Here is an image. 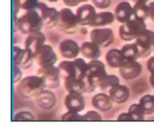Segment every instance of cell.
I'll list each match as a JSON object with an SVG mask.
<instances>
[{"mask_svg": "<svg viewBox=\"0 0 154 137\" xmlns=\"http://www.w3.org/2000/svg\"><path fill=\"white\" fill-rule=\"evenodd\" d=\"M108 95L113 103L122 104L129 99L130 91L126 86L119 84L108 90Z\"/></svg>", "mask_w": 154, "mask_h": 137, "instance_id": "e0dca14e", "label": "cell"}, {"mask_svg": "<svg viewBox=\"0 0 154 137\" xmlns=\"http://www.w3.org/2000/svg\"><path fill=\"white\" fill-rule=\"evenodd\" d=\"M121 51L127 60H137L140 58V51L135 42L125 44Z\"/></svg>", "mask_w": 154, "mask_h": 137, "instance_id": "d4e9b609", "label": "cell"}, {"mask_svg": "<svg viewBox=\"0 0 154 137\" xmlns=\"http://www.w3.org/2000/svg\"><path fill=\"white\" fill-rule=\"evenodd\" d=\"M94 6L99 9L107 8L111 3V0H91Z\"/></svg>", "mask_w": 154, "mask_h": 137, "instance_id": "74e56055", "label": "cell"}, {"mask_svg": "<svg viewBox=\"0 0 154 137\" xmlns=\"http://www.w3.org/2000/svg\"><path fill=\"white\" fill-rule=\"evenodd\" d=\"M134 18L145 21L149 18V5L145 2H138L133 5Z\"/></svg>", "mask_w": 154, "mask_h": 137, "instance_id": "4316f807", "label": "cell"}, {"mask_svg": "<svg viewBox=\"0 0 154 137\" xmlns=\"http://www.w3.org/2000/svg\"><path fill=\"white\" fill-rule=\"evenodd\" d=\"M83 121H101L102 116L96 110H88L82 115Z\"/></svg>", "mask_w": 154, "mask_h": 137, "instance_id": "e575fe53", "label": "cell"}, {"mask_svg": "<svg viewBox=\"0 0 154 137\" xmlns=\"http://www.w3.org/2000/svg\"><path fill=\"white\" fill-rule=\"evenodd\" d=\"M90 37L91 41L101 48H104L113 43L114 34L112 29L109 28H97L90 31Z\"/></svg>", "mask_w": 154, "mask_h": 137, "instance_id": "52a82bcc", "label": "cell"}, {"mask_svg": "<svg viewBox=\"0 0 154 137\" xmlns=\"http://www.w3.org/2000/svg\"><path fill=\"white\" fill-rule=\"evenodd\" d=\"M96 11L95 7L90 4H85L79 7L76 11V15L79 25L91 26L94 22Z\"/></svg>", "mask_w": 154, "mask_h": 137, "instance_id": "30bf717a", "label": "cell"}, {"mask_svg": "<svg viewBox=\"0 0 154 137\" xmlns=\"http://www.w3.org/2000/svg\"><path fill=\"white\" fill-rule=\"evenodd\" d=\"M46 88L43 79L37 75H29L22 78L17 84L18 94L24 98L34 97Z\"/></svg>", "mask_w": 154, "mask_h": 137, "instance_id": "7a4b0ae2", "label": "cell"}, {"mask_svg": "<svg viewBox=\"0 0 154 137\" xmlns=\"http://www.w3.org/2000/svg\"><path fill=\"white\" fill-rule=\"evenodd\" d=\"M101 48L92 41L83 42L80 46V53L90 60L98 59L101 56Z\"/></svg>", "mask_w": 154, "mask_h": 137, "instance_id": "44dd1931", "label": "cell"}, {"mask_svg": "<svg viewBox=\"0 0 154 137\" xmlns=\"http://www.w3.org/2000/svg\"><path fill=\"white\" fill-rule=\"evenodd\" d=\"M18 30L23 34L40 31L43 24L37 10L25 11V13L15 19Z\"/></svg>", "mask_w": 154, "mask_h": 137, "instance_id": "6da1fadb", "label": "cell"}, {"mask_svg": "<svg viewBox=\"0 0 154 137\" xmlns=\"http://www.w3.org/2000/svg\"><path fill=\"white\" fill-rule=\"evenodd\" d=\"M131 115L134 121H143L145 117V112L142 106L138 103L132 104L128 111Z\"/></svg>", "mask_w": 154, "mask_h": 137, "instance_id": "f546056e", "label": "cell"}, {"mask_svg": "<svg viewBox=\"0 0 154 137\" xmlns=\"http://www.w3.org/2000/svg\"><path fill=\"white\" fill-rule=\"evenodd\" d=\"M65 5L68 7H75L81 3L85 2L88 0H62Z\"/></svg>", "mask_w": 154, "mask_h": 137, "instance_id": "f35d334b", "label": "cell"}, {"mask_svg": "<svg viewBox=\"0 0 154 137\" xmlns=\"http://www.w3.org/2000/svg\"><path fill=\"white\" fill-rule=\"evenodd\" d=\"M88 66L87 75L93 79L96 83L99 80L108 74L105 64L99 59L90 60L88 62Z\"/></svg>", "mask_w": 154, "mask_h": 137, "instance_id": "ac0fdd59", "label": "cell"}, {"mask_svg": "<svg viewBox=\"0 0 154 137\" xmlns=\"http://www.w3.org/2000/svg\"><path fill=\"white\" fill-rule=\"evenodd\" d=\"M14 121H34L35 116L29 111H20L14 116Z\"/></svg>", "mask_w": 154, "mask_h": 137, "instance_id": "836d02e7", "label": "cell"}, {"mask_svg": "<svg viewBox=\"0 0 154 137\" xmlns=\"http://www.w3.org/2000/svg\"><path fill=\"white\" fill-rule=\"evenodd\" d=\"M85 105V98L82 94L69 92L64 98V106L67 110L79 113L84 110Z\"/></svg>", "mask_w": 154, "mask_h": 137, "instance_id": "7c38bea8", "label": "cell"}, {"mask_svg": "<svg viewBox=\"0 0 154 137\" xmlns=\"http://www.w3.org/2000/svg\"><path fill=\"white\" fill-rule=\"evenodd\" d=\"M62 121H83L82 115L78 112L67 110L61 117Z\"/></svg>", "mask_w": 154, "mask_h": 137, "instance_id": "d6a6232c", "label": "cell"}, {"mask_svg": "<svg viewBox=\"0 0 154 137\" xmlns=\"http://www.w3.org/2000/svg\"><path fill=\"white\" fill-rule=\"evenodd\" d=\"M13 80L14 84L19 83L22 80V72L20 67L16 65H13Z\"/></svg>", "mask_w": 154, "mask_h": 137, "instance_id": "8d00e7d4", "label": "cell"}, {"mask_svg": "<svg viewBox=\"0 0 154 137\" xmlns=\"http://www.w3.org/2000/svg\"><path fill=\"white\" fill-rule=\"evenodd\" d=\"M114 14L117 22L125 24L131 20L134 15L133 6L128 2H120L115 8Z\"/></svg>", "mask_w": 154, "mask_h": 137, "instance_id": "2e32d148", "label": "cell"}, {"mask_svg": "<svg viewBox=\"0 0 154 137\" xmlns=\"http://www.w3.org/2000/svg\"><path fill=\"white\" fill-rule=\"evenodd\" d=\"M45 42L46 36L41 31L31 33L28 34L25 40V48L30 51L34 56L37 51L45 44Z\"/></svg>", "mask_w": 154, "mask_h": 137, "instance_id": "5bb4252c", "label": "cell"}, {"mask_svg": "<svg viewBox=\"0 0 154 137\" xmlns=\"http://www.w3.org/2000/svg\"><path fill=\"white\" fill-rule=\"evenodd\" d=\"M47 1H48L49 2H57L59 0H47Z\"/></svg>", "mask_w": 154, "mask_h": 137, "instance_id": "bcb514c9", "label": "cell"}, {"mask_svg": "<svg viewBox=\"0 0 154 137\" xmlns=\"http://www.w3.org/2000/svg\"><path fill=\"white\" fill-rule=\"evenodd\" d=\"M34 57L37 65L40 67L55 65L57 61V56L53 48L45 43L37 51Z\"/></svg>", "mask_w": 154, "mask_h": 137, "instance_id": "ba28073f", "label": "cell"}, {"mask_svg": "<svg viewBox=\"0 0 154 137\" xmlns=\"http://www.w3.org/2000/svg\"><path fill=\"white\" fill-rule=\"evenodd\" d=\"M105 60L109 67L119 68L127 61L121 49H111L105 54Z\"/></svg>", "mask_w": 154, "mask_h": 137, "instance_id": "d6986e66", "label": "cell"}, {"mask_svg": "<svg viewBox=\"0 0 154 137\" xmlns=\"http://www.w3.org/2000/svg\"><path fill=\"white\" fill-rule=\"evenodd\" d=\"M135 42L140 51V58L149 56L154 46V31L147 28L135 39Z\"/></svg>", "mask_w": 154, "mask_h": 137, "instance_id": "9c48e42d", "label": "cell"}, {"mask_svg": "<svg viewBox=\"0 0 154 137\" xmlns=\"http://www.w3.org/2000/svg\"><path fill=\"white\" fill-rule=\"evenodd\" d=\"M78 25L76 15L70 8H63L59 10L57 25L61 31L67 34L75 33Z\"/></svg>", "mask_w": 154, "mask_h": 137, "instance_id": "277c9868", "label": "cell"}, {"mask_svg": "<svg viewBox=\"0 0 154 137\" xmlns=\"http://www.w3.org/2000/svg\"><path fill=\"white\" fill-rule=\"evenodd\" d=\"M146 66L150 74H154V56L150 57L147 60Z\"/></svg>", "mask_w": 154, "mask_h": 137, "instance_id": "b9f144b4", "label": "cell"}, {"mask_svg": "<svg viewBox=\"0 0 154 137\" xmlns=\"http://www.w3.org/2000/svg\"><path fill=\"white\" fill-rule=\"evenodd\" d=\"M26 53L25 48H22L18 46H14L13 48V65H21Z\"/></svg>", "mask_w": 154, "mask_h": 137, "instance_id": "4dcf8cb0", "label": "cell"}, {"mask_svg": "<svg viewBox=\"0 0 154 137\" xmlns=\"http://www.w3.org/2000/svg\"><path fill=\"white\" fill-rule=\"evenodd\" d=\"M35 74L43 79L46 84V88L55 89L59 87L61 74L58 66L55 65L46 67L40 66L36 70Z\"/></svg>", "mask_w": 154, "mask_h": 137, "instance_id": "5b68a950", "label": "cell"}, {"mask_svg": "<svg viewBox=\"0 0 154 137\" xmlns=\"http://www.w3.org/2000/svg\"><path fill=\"white\" fill-rule=\"evenodd\" d=\"M34 100L38 107L46 110L52 108L57 102V97L55 94L52 91L45 89L35 96Z\"/></svg>", "mask_w": 154, "mask_h": 137, "instance_id": "9a60e30c", "label": "cell"}, {"mask_svg": "<svg viewBox=\"0 0 154 137\" xmlns=\"http://www.w3.org/2000/svg\"><path fill=\"white\" fill-rule=\"evenodd\" d=\"M142 65L137 60H127L119 68L120 76L125 80H132L138 77L142 72Z\"/></svg>", "mask_w": 154, "mask_h": 137, "instance_id": "8fae6325", "label": "cell"}, {"mask_svg": "<svg viewBox=\"0 0 154 137\" xmlns=\"http://www.w3.org/2000/svg\"><path fill=\"white\" fill-rule=\"evenodd\" d=\"M58 67L60 69L61 75L63 77L64 79L69 77H76V68L73 60L68 59L63 60L58 64Z\"/></svg>", "mask_w": 154, "mask_h": 137, "instance_id": "cb8c5ba5", "label": "cell"}, {"mask_svg": "<svg viewBox=\"0 0 154 137\" xmlns=\"http://www.w3.org/2000/svg\"><path fill=\"white\" fill-rule=\"evenodd\" d=\"M149 83L152 87L154 88V74H150L149 77Z\"/></svg>", "mask_w": 154, "mask_h": 137, "instance_id": "ee69618b", "label": "cell"}, {"mask_svg": "<svg viewBox=\"0 0 154 137\" xmlns=\"http://www.w3.org/2000/svg\"><path fill=\"white\" fill-rule=\"evenodd\" d=\"M91 104L99 111L107 112L112 109L113 102L109 95L105 93H99L93 97Z\"/></svg>", "mask_w": 154, "mask_h": 137, "instance_id": "ffe728a7", "label": "cell"}, {"mask_svg": "<svg viewBox=\"0 0 154 137\" xmlns=\"http://www.w3.org/2000/svg\"><path fill=\"white\" fill-rule=\"evenodd\" d=\"M146 29L145 21L134 18L119 27V36L125 41H131L139 37Z\"/></svg>", "mask_w": 154, "mask_h": 137, "instance_id": "3957f363", "label": "cell"}, {"mask_svg": "<svg viewBox=\"0 0 154 137\" xmlns=\"http://www.w3.org/2000/svg\"><path fill=\"white\" fill-rule=\"evenodd\" d=\"M120 84V80L117 76L114 74H107L96 82L97 86L101 90L105 91Z\"/></svg>", "mask_w": 154, "mask_h": 137, "instance_id": "484cf974", "label": "cell"}, {"mask_svg": "<svg viewBox=\"0 0 154 137\" xmlns=\"http://www.w3.org/2000/svg\"><path fill=\"white\" fill-rule=\"evenodd\" d=\"M153 96H154V94H153Z\"/></svg>", "mask_w": 154, "mask_h": 137, "instance_id": "c3c4849f", "label": "cell"}, {"mask_svg": "<svg viewBox=\"0 0 154 137\" xmlns=\"http://www.w3.org/2000/svg\"><path fill=\"white\" fill-rule=\"evenodd\" d=\"M149 18L154 22V1L150 2L149 4Z\"/></svg>", "mask_w": 154, "mask_h": 137, "instance_id": "7bdbcfd3", "label": "cell"}, {"mask_svg": "<svg viewBox=\"0 0 154 137\" xmlns=\"http://www.w3.org/2000/svg\"><path fill=\"white\" fill-rule=\"evenodd\" d=\"M114 13L110 11H101L96 13L91 27H102L111 24L115 21Z\"/></svg>", "mask_w": 154, "mask_h": 137, "instance_id": "603a6c76", "label": "cell"}, {"mask_svg": "<svg viewBox=\"0 0 154 137\" xmlns=\"http://www.w3.org/2000/svg\"><path fill=\"white\" fill-rule=\"evenodd\" d=\"M64 87L68 92H77L83 94L86 92L84 81L76 77H69L64 79Z\"/></svg>", "mask_w": 154, "mask_h": 137, "instance_id": "7402d4cb", "label": "cell"}, {"mask_svg": "<svg viewBox=\"0 0 154 137\" xmlns=\"http://www.w3.org/2000/svg\"><path fill=\"white\" fill-rule=\"evenodd\" d=\"M117 121H134L130 113L128 112H122L119 115L117 118Z\"/></svg>", "mask_w": 154, "mask_h": 137, "instance_id": "ab89813d", "label": "cell"}, {"mask_svg": "<svg viewBox=\"0 0 154 137\" xmlns=\"http://www.w3.org/2000/svg\"><path fill=\"white\" fill-rule=\"evenodd\" d=\"M39 2V0H20L21 9L25 11L36 10Z\"/></svg>", "mask_w": 154, "mask_h": 137, "instance_id": "1f68e13d", "label": "cell"}, {"mask_svg": "<svg viewBox=\"0 0 154 137\" xmlns=\"http://www.w3.org/2000/svg\"><path fill=\"white\" fill-rule=\"evenodd\" d=\"M134 3H136L138 2H147L148 1H149L150 0H131Z\"/></svg>", "mask_w": 154, "mask_h": 137, "instance_id": "f6af8a7d", "label": "cell"}, {"mask_svg": "<svg viewBox=\"0 0 154 137\" xmlns=\"http://www.w3.org/2000/svg\"><path fill=\"white\" fill-rule=\"evenodd\" d=\"M36 10L40 14L43 26L47 28H52L57 25L59 11L55 7H49L45 3L40 2Z\"/></svg>", "mask_w": 154, "mask_h": 137, "instance_id": "8992f818", "label": "cell"}, {"mask_svg": "<svg viewBox=\"0 0 154 137\" xmlns=\"http://www.w3.org/2000/svg\"><path fill=\"white\" fill-rule=\"evenodd\" d=\"M59 50L61 56L70 60L76 58L80 53V46L78 43L72 39H64L59 44Z\"/></svg>", "mask_w": 154, "mask_h": 137, "instance_id": "4fadbf2b", "label": "cell"}, {"mask_svg": "<svg viewBox=\"0 0 154 137\" xmlns=\"http://www.w3.org/2000/svg\"><path fill=\"white\" fill-rule=\"evenodd\" d=\"M83 80L84 81L86 92H88V93L92 92L95 90L96 87H97L95 81L87 75L84 78Z\"/></svg>", "mask_w": 154, "mask_h": 137, "instance_id": "d590c367", "label": "cell"}, {"mask_svg": "<svg viewBox=\"0 0 154 137\" xmlns=\"http://www.w3.org/2000/svg\"><path fill=\"white\" fill-rule=\"evenodd\" d=\"M21 9L20 0H13V14L14 19L17 18V14Z\"/></svg>", "mask_w": 154, "mask_h": 137, "instance_id": "60d3db41", "label": "cell"}, {"mask_svg": "<svg viewBox=\"0 0 154 137\" xmlns=\"http://www.w3.org/2000/svg\"><path fill=\"white\" fill-rule=\"evenodd\" d=\"M153 51H154V46H153Z\"/></svg>", "mask_w": 154, "mask_h": 137, "instance_id": "7dc6e473", "label": "cell"}, {"mask_svg": "<svg viewBox=\"0 0 154 137\" xmlns=\"http://www.w3.org/2000/svg\"><path fill=\"white\" fill-rule=\"evenodd\" d=\"M146 115H149L154 113V96L150 94L143 95L139 101Z\"/></svg>", "mask_w": 154, "mask_h": 137, "instance_id": "83f0119b", "label": "cell"}, {"mask_svg": "<svg viewBox=\"0 0 154 137\" xmlns=\"http://www.w3.org/2000/svg\"><path fill=\"white\" fill-rule=\"evenodd\" d=\"M73 61L76 68V78L84 80L88 73V63H87L82 58H75Z\"/></svg>", "mask_w": 154, "mask_h": 137, "instance_id": "f1b7e54d", "label": "cell"}]
</instances>
